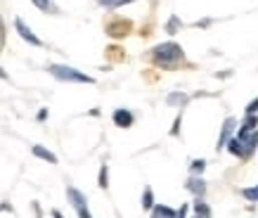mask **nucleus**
<instances>
[{"label":"nucleus","mask_w":258,"mask_h":218,"mask_svg":"<svg viewBox=\"0 0 258 218\" xmlns=\"http://www.w3.org/2000/svg\"><path fill=\"white\" fill-rule=\"evenodd\" d=\"M185 211H187V209L182 206V209H180V213H178V216H175V218H185Z\"/></svg>","instance_id":"nucleus-18"},{"label":"nucleus","mask_w":258,"mask_h":218,"mask_svg":"<svg viewBox=\"0 0 258 218\" xmlns=\"http://www.w3.org/2000/svg\"><path fill=\"white\" fill-rule=\"evenodd\" d=\"M50 74L59 81H74V83H93V78L81 74V71L71 69V67H64V64H52L50 67Z\"/></svg>","instance_id":"nucleus-2"},{"label":"nucleus","mask_w":258,"mask_h":218,"mask_svg":"<svg viewBox=\"0 0 258 218\" xmlns=\"http://www.w3.org/2000/svg\"><path fill=\"white\" fill-rule=\"evenodd\" d=\"M187 187L192 190V192H197V195H204V183L202 180H197V178H192L187 183Z\"/></svg>","instance_id":"nucleus-9"},{"label":"nucleus","mask_w":258,"mask_h":218,"mask_svg":"<svg viewBox=\"0 0 258 218\" xmlns=\"http://www.w3.org/2000/svg\"><path fill=\"white\" fill-rule=\"evenodd\" d=\"M256 109H258V100H256V102H251L249 107H246V112H249V114H256Z\"/></svg>","instance_id":"nucleus-16"},{"label":"nucleus","mask_w":258,"mask_h":218,"mask_svg":"<svg viewBox=\"0 0 258 218\" xmlns=\"http://www.w3.org/2000/svg\"><path fill=\"white\" fill-rule=\"evenodd\" d=\"M142 206H145V209H152V190H145V199H142Z\"/></svg>","instance_id":"nucleus-14"},{"label":"nucleus","mask_w":258,"mask_h":218,"mask_svg":"<svg viewBox=\"0 0 258 218\" xmlns=\"http://www.w3.org/2000/svg\"><path fill=\"white\" fill-rule=\"evenodd\" d=\"M52 216H55V218H64L62 213H59V211H52Z\"/></svg>","instance_id":"nucleus-19"},{"label":"nucleus","mask_w":258,"mask_h":218,"mask_svg":"<svg viewBox=\"0 0 258 218\" xmlns=\"http://www.w3.org/2000/svg\"><path fill=\"white\" fill-rule=\"evenodd\" d=\"M154 60L164 67H173L175 62L182 60V47L175 45V43H161V45L154 47Z\"/></svg>","instance_id":"nucleus-1"},{"label":"nucleus","mask_w":258,"mask_h":218,"mask_svg":"<svg viewBox=\"0 0 258 218\" xmlns=\"http://www.w3.org/2000/svg\"><path fill=\"white\" fill-rule=\"evenodd\" d=\"M195 211H197V218H209V206L204 202H197Z\"/></svg>","instance_id":"nucleus-10"},{"label":"nucleus","mask_w":258,"mask_h":218,"mask_svg":"<svg viewBox=\"0 0 258 218\" xmlns=\"http://www.w3.org/2000/svg\"><path fill=\"white\" fill-rule=\"evenodd\" d=\"M244 197H246V199H256L258 202V185L251 187V190H244Z\"/></svg>","instance_id":"nucleus-13"},{"label":"nucleus","mask_w":258,"mask_h":218,"mask_svg":"<svg viewBox=\"0 0 258 218\" xmlns=\"http://www.w3.org/2000/svg\"><path fill=\"white\" fill-rule=\"evenodd\" d=\"M33 154L40 156V159H45V161H50V164H57V156L52 154V152H47L45 147H40V145H36V147H33Z\"/></svg>","instance_id":"nucleus-7"},{"label":"nucleus","mask_w":258,"mask_h":218,"mask_svg":"<svg viewBox=\"0 0 258 218\" xmlns=\"http://www.w3.org/2000/svg\"><path fill=\"white\" fill-rule=\"evenodd\" d=\"M175 216H178L175 211L168 209V206H161V204L152 209V218H175Z\"/></svg>","instance_id":"nucleus-6"},{"label":"nucleus","mask_w":258,"mask_h":218,"mask_svg":"<svg viewBox=\"0 0 258 218\" xmlns=\"http://www.w3.org/2000/svg\"><path fill=\"white\" fill-rule=\"evenodd\" d=\"M33 5H36V8H40L43 12H50V10H52L50 0H33Z\"/></svg>","instance_id":"nucleus-12"},{"label":"nucleus","mask_w":258,"mask_h":218,"mask_svg":"<svg viewBox=\"0 0 258 218\" xmlns=\"http://www.w3.org/2000/svg\"><path fill=\"white\" fill-rule=\"evenodd\" d=\"M114 124L121 126V128H128V126L133 124V114L128 109H116L114 112Z\"/></svg>","instance_id":"nucleus-5"},{"label":"nucleus","mask_w":258,"mask_h":218,"mask_svg":"<svg viewBox=\"0 0 258 218\" xmlns=\"http://www.w3.org/2000/svg\"><path fill=\"white\" fill-rule=\"evenodd\" d=\"M15 26H17V31H19V36H22L24 40H29L31 45H40V40L36 38V36H33V33H31V29H29V26H26V24L22 22V19H17V22H15Z\"/></svg>","instance_id":"nucleus-4"},{"label":"nucleus","mask_w":258,"mask_h":218,"mask_svg":"<svg viewBox=\"0 0 258 218\" xmlns=\"http://www.w3.org/2000/svg\"><path fill=\"white\" fill-rule=\"evenodd\" d=\"M125 3H133V0H100V5H104V8H118Z\"/></svg>","instance_id":"nucleus-11"},{"label":"nucleus","mask_w":258,"mask_h":218,"mask_svg":"<svg viewBox=\"0 0 258 218\" xmlns=\"http://www.w3.org/2000/svg\"><path fill=\"white\" fill-rule=\"evenodd\" d=\"M232 126H235V119H227V121H225V128H223V138H220V142H218V147L227 140V138H230V133H232Z\"/></svg>","instance_id":"nucleus-8"},{"label":"nucleus","mask_w":258,"mask_h":218,"mask_svg":"<svg viewBox=\"0 0 258 218\" xmlns=\"http://www.w3.org/2000/svg\"><path fill=\"white\" fill-rule=\"evenodd\" d=\"M100 187H107V166H102L100 171Z\"/></svg>","instance_id":"nucleus-15"},{"label":"nucleus","mask_w":258,"mask_h":218,"mask_svg":"<svg viewBox=\"0 0 258 218\" xmlns=\"http://www.w3.org/2000/svg\"><path fill=\"white\" fill-rule=\"evenodd\" d=\"M192 171H204V161H195V164H192Z\"/></svg>","instance_id":"nucleus-17"},{"label":"nucleus","mask_w":258,"mask_h":218,"mask_svg":"<svg viewBox=\"0 0 258 218\" xmlns=\"http://www.w3.org/2000/svg\"><path fill=\"white\" fill-rule=\"evenodd\" d=\"M67 195H69V199H71V204H74L76 213H79V218H93L90 216V211H88V206H86V197L81 195L76 187H69V190H67Z\"/></svg>","instance_id":"nucleus-3"}]
</instances>
